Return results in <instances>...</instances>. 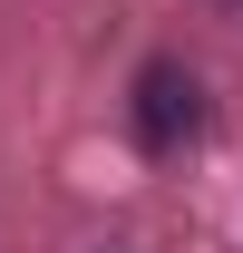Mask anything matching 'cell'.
I'll use <instances>...</instances> for the list:
<instances>
[{
  "label": "cell",
  "instance_id": "6da1fadb",
  "mask_svg": "<svg viewBox=\"0 0 243 253\" xmlns=\"http://www.w3.org/2000/svg\"><path fill=\"white\" fill-rule=\"evenodd\" d=\"M195 117H204V107H195V78L156 59L146 78H136V136H146V146H185Z\"/></svg>",
  "mask_w": 243,
  "mask_h": 253
}]
</instances>
